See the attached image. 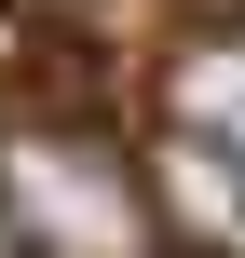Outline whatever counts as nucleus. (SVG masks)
<instances>
[{
	"mask_svg": "<svg viewBox=\"0 0 245 258\" xmlns=\"http://www.w3.org/2000/svg\"><path fill=\"white\" fill-rule=\"evenodd\" d=\"M0 231L27 258H150V190L95 136H27L0 177Z\"/></svg>",
	"mask_w": 245,
	"mask_h": 258,
	"instance_id": "1",
	"label": "nucleus"
},
{
	"mask_svg": "<svg viewBox=\"0 0 245 258\" xmlns=\"http://www.w3.org/2000/svg\"><path fill=\"white\" fill-rule=\"evenodd\" d=\"M164 109H177V136H191L205 163H245V27L191 41V54L164 68Z\"/></svg>",
	"mask_w": 245,
	"mask_h": 258,
	"instance_id": "2",
	"label": "nucleus"
},
{
	"mask_svg": "<svg viewBox=\"0 0 245 258\" xmlns=\"http://www.w3.org/2000/svg\"><path fill=\"white\" fill-rule=\"evenodd\" d=\"M0 258H27V245H14V231H0Z\"/></svg>",
	"mask_w": 245,
	"mask_h": 258,
	"instance_id": "3",
	"label": "nucleus"
}]
</instances>
